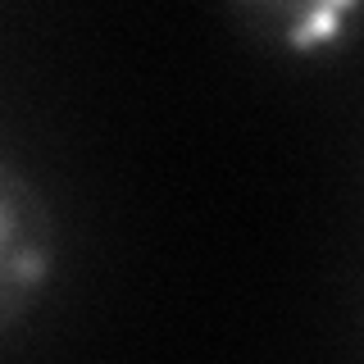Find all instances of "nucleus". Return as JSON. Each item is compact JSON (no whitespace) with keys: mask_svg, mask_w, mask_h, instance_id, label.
Here are the masks:
<instances>
[{"mask_svg":"<svg viewBox=\"0 0 364 364\" xmlns=\"http://www.w3.org/2000/svg\"><path fill=\"white\" fill-rule=\"evenodd\" d=\"M55 273L50 205L9 159H0V328L46 291Z\"/></svg>","mask_w":364,"mask_h":364,"instance_id":"f257e3e1","label":"nucleus"},{"mask_svg":"<svg viewBox=\"0 0 364 364\" xmlns=\"http://www.w3.org/2000/svg\"><path fill=\"white\" fill-rule=\"evenodd\" d=\"M232 14L259 46L291 60H314L350 37L364 0H232Z\"/></svg>","mask_w":364,"mask_h":364,"instance_id":"f03ea898","label":"nucleus"}]
</instances>
